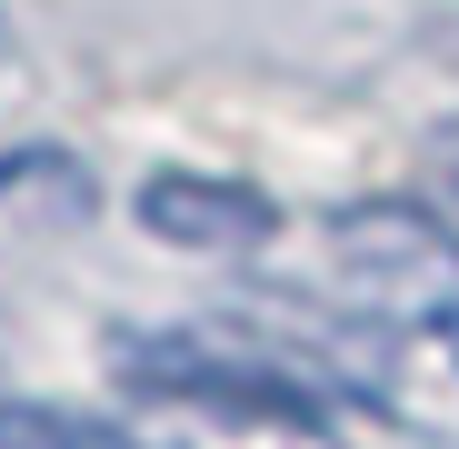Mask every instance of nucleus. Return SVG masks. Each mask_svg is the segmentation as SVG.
<instances>
[{
    "label": "nucleus",
    "instance_id": "7ed1b4c3",
    "mask_svg": "<svg viewBox=\"0 0 459 449\" xmlns=\"http://www.w3.org/2000/svg\"><path fill=\"white\" fill-rule=\"evenodd\" d=\"M310 390L330 400H369L379 419H400L420 439H459V310L439 320H320L299 310V330H270Z\"/></svg>",
    "mask_w": 459,
    "mask_h": 449
},
{
    "label": "nucleus",
    "instance_id": "f257e3e1",
    "mask_svg": "<svg viewBox=\"0 0 459 449\" xmlns=\"http://www.w3.org/2000/svg\"><path fill=\"white\" fill-rule=\"evenodd\" d=\"M110 380H120V410L100 419L110 449H350L310 369L250 330L110 340Z\"/></svg>",
    "mask_w": 459,
    "mask_h": 449
},
{
    "label": "nucleus",
    "instance_id": "f03ea898",
    "mask_svg": "<svg viewBox=\"0 0 459 449\" xmlns=\"http://www.w3.org/2000/svg\"><path fill=\"white\" fill-rule=\"evenodd\" d=\"M290 299L320 320H439L459 310V230L420 200H359L290 260Z\"/></svg>",
    "mask_w": 459,
    "mask_h": 449
},
{
    "label": "nucleus",
    "instance_id": "39448f33",
    "mask_svg": "<svg viewBox=\"0 0 459 449\" xmlns=\"http://www.w3.org/2000/svg\"><path fill=\"white\" fill-rule=\"evenodd\" d=\"M0 449H110V429L70 419V410H40V400H0Z\"/></svg>",
    "mask_w": 459,
    "mask_h": 449
},
{
    "label": "nucleus",
    "instance_id": "423d86ee",
    "mask_svg": "<svg viewBox=\"0 0 459 449\" xmlns=\"http://www.w3.org/2000/svg\"><path fill=\"white\" fill-rule=\"evenodd\" d=\"M439 200H449V210H459V130H449V140H439Z\"/></svg>",
    "mask_w": 459,
    "mask_h": 449
},
{
    "label": "nucleus",
    "instance_id": "20e7f679",
    "mask_svg": "<svg viewBox=\"0 0 459 449\" xmlns=\"http://www.w3.org/2000/svg\"><path fill=\"white\" fill-rule=\"evenodd\" d=\"M140 230L150 240H170V250H270L280 240V210L250 190V180H230V170H150L140 180Z\"/></svg>",
    "mask_w": 459,
    "mask_h": 449
}]
</instances>
